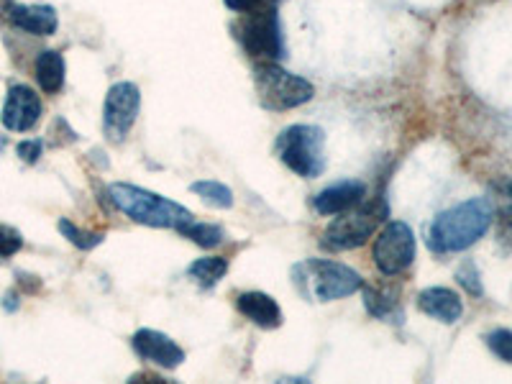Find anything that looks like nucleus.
Instances as JSON below:
<instances>
[{"label": "nucleus", "instance_id": "4be33fe9", "mask_svg": "<svg viewBox=\"0 0 512 384\" xmlns=\"http://www.w3.org/2000/svg\"><path fill=\"white\" fill-rule=\"evenodd\" d=\"M487 344H489V349H492L497 356H500V359L512 361V333L510 331L489 333Z\"/></svg>", "mask_w": 512, "mask_h": 384}, {"label": "nucleus", "instance_id": "cd10ccee", "mask_svg": "<svg viewBox=\"0 0 512 384\" xmlns=\"http://www.w3.org/2000/svg\"><path fill=\"white\" fill-rule=\"evenodd\" d=\"M280 0H251V8H274Z\"/></svg>", "mask_w": 512, "mask_h": 384}, {"label": "nucleus", "instance_id": "f257e3e1", "mask_svg": "<svg viewBox=\"0 0 512 384\" xmlns=\"http://www.w3.org/2000/svg\"><path fill=\"white\" fill-rule=\"evenodd\" d=\"M492 226V205L484 198L466 200L451 210H443L428 231V246L438 254L464 251L482 239Z\"/></svg>", "mask_w": 512, "mask_h": 384}, {"label": "nucleus", "instance_id": "4468645a", "mask_svg": "<svg viewBox=\"0 0 512 384\" xmlns=\"http://www.w3.org/2000/svg\"><path fill=\"white\" fill-rule=\"evenodd\" d=\"M364 192L367 190H364L361 182H338V185H331L323 192H318L313 205L323 216H333V213H344V210L359 205L364 200Z\"/></svg>", "mask_w": 512, "mask_h": 384}, {"label": "nucleus", "instance_id": "a211bd4d", "mask_svg": "<svg viewBox=\"0 0 512 384\" xmlns=\"http://www.w3.org/2000/svg\"><path fill=\"white\" fill-rule=\"evenodd\" d=\"M190 190L195 192L205 205H210V208H231L233 205V192L228 190L223 182L200 180V182H192Z\"/></svg>", "mask_w": 512, "mask_h": 384}, {"label": "nucleus", "instance_id": "7ed1b4c3", "mask_svg": "<svg viewBox=\"0 0 512 384\" xmlns=\"http://www.w3.org/2000/svg\"><path fill=\"white\" fill-rule=\"evenodd\" d=\"M256 98L269 111H290L313 100L315 90L308 80L282 70L280 64L262 62L254 72Z\"/></svg>", "mask_w": 512, "mask_h": 384}, {"label": "nucleus", "instance_id": "f3484780", "mask_svg": "<svg viewBox=\"0 0 512 384\" xmlns=\"http://www.w3.org/2000/svg\"><path fill=\"white\" fill-rule=\"evenodd\" d=\"M187 272H190V277H195L203 287H213L216 282H221L223 274L228 272V262L221 259V256H203L198 262H192Z\"/></svg>", "mask_w": 512, "mask_h": 384}, {"label": "nucleus", "instance_id": "f8f14e48", "mask_svg": "<svg viewBox=\"0 0 512 384\" xmlns=\"http://www.w3.org/2000/svg\"><path fill=\"white\" fill-rule=\"evenodd\" d=\"M3 11H6V18L13 26L36 36H52L59 26L57 11L52 6H21V3L6 0Z\"/></svg>", "mask_w": 512, "mask_h": 384}, {"label": "nucleus", "instance_id": "c85d7f7f", "mask_svg": "<svg viewBox=\"0 0 512 384\" xmlns=\"http://www.w3.org/2000/svg\"><path fill=\"white\" fill-rule=\"evenodd\" d=\"M507 190H510V195H512V182H510V187H507Z\"/></svg>", "mask_w": 512, "mask_h": 384}, {"label": "nucleus", "instance_id": "6e6552de", "mask_svg": "<svg viewBox=\"0 0 512 384\" xmlns=\"http://www.w3.org/2000/svg\"><path fill=\"white\" fill-rule=\"evenodd\" d=\"M415 259V236L408 223H390L374 241V264L382 274L392 277L413 264Z\"/></svg>", "mask_w": 512, "mask_h": 384}, {"label": "nucleus", "instance_id": "39448f33", "mask_svg": "<svg viewBox=\"0 0 512 384\" xmlns=\"http://www.w3.org/2000/svg\"><path fill=\"white\" fill-rule=\"evenodd\" d=\"M323 144H326V134L318 126L297 123L277 136V154L295 175L313 180L326 167Z\"/></svg>", "mask_w": 512, "mask_h": 384}, {"label": "nucleus", "instance_id": "412c9836", "mask_svg": "<svg viewBox=\"0 0 512 384\" xmlns=\"http://www.w3.org/2000/svg\"><path fill=\"white\" fill-rule=\"evenodd\" d=\"M59 231H62L64 236H67V239H70L72 244L82 251L95 249V246L103 241V236H100V233H85L82 228H77L75 223H70V221H59Z\"/></svg>", "mask_w": 512, "mask_h": 384}, {"label": "nucleus", "instance_id": "1a4fd4ad", "mask_svg": "<svg viewBox=\"0 0 512 384\" xmlns=\"http://www.w3.org/2000/svg\"><path fill=\"white\" fill-rule=\"evenodd\" d=\"M141 93L134 82H118L108 90L103 111V131L111 141H123L139 116Z\"/></svg>", "mask_w": 512, "mask_h": 384}, {"label": "nucleus", "instance_id": "a878e982", "mask_svg": "<svg viewBox=\"0 0 512 384\" xmlns=\"http://www.w3.org/2000/svg\"><path fill=\"white\" fill-rule=\"evenodd\" d=\"M18 157L26 164H34L41 157V141H21L18 144Z\"/></svg>", "mask_w": 512, "mask_h": 384}, {"label": "nucleus", "instance_id": "b1692460", "mask_svg": "<svg viewBox=\"0 0 512 384\" xmlns=\"http://www.w3.org/2000/svg\"><path fill=\"white\" fill-rule=\"evenodd\" d=\"M21 246H24L21 233L13 231V228L0 226V256H13Z\"/></svg>", "mask_w": 512, "mask_h": 384}, {"label": "nucleus", "instance_id": "2eb2a0df", "mask_svg": "<svg viewBox=\"0 0 512 384\" xmlns=\"http://www.w3.org/2000/svg\"><path fill=\"white\" fill-rule=\"evenodd\" d=\"M236 308L259 328L282 326L280 305L274 303V297H269L267 292H244V295H239V300H236Z\"/></svg>", "mask_w": 512, "mask_h": 384}, {"label": "nucleus", "instance_id": "20e7f679", "mask_svg": "<svg viewBox=\"0 0 512 384\" xmlns=\"http://www.w3.org/2000/svg\"><path fill=\"white\" fill-rule=\"evenodd\" d=\"M297 272H300V280H295L297 287L320 303L354 295L364 285V280L354 269L346 264L326 262V259H308L303 267H297Z\"/></svg>", "mask_w": 512, "mask_h": 384}, {"label": "nucleus", "instance_id": "dca6fc26", "mask_svg": "<svg viewBox=\"0 0 512 384\" xmlns=\"http://www.w3.org/2000/svg\"><path fill=\"white\" fill-rule=\"evenodd\" d=\"M36 80L49 95L59 93L64 85V57L59 52H41L36 59Z\"/></svg>", "mask_w": 512, "mask_h": 384}, {"label": "nucleus", "instance_id": "aec40b11", "mask_svg": "<svg viewBox=\"0 0 512 384\" xmlns=\"http://www.w3.org/2000/svg\"><path fill=\"white\" fill-rule=\"evenodd\" d=\"M364 303H367V310L372 315H377V318H387V315L395 310L397 300H395V292L390 290H374V287H367L364 290Z\"/></svg>", "mask_w": 512, "mask_h": 384}, {"label": "nucleus", "instance_id": "f03ea898", "mask_svg": "<svg viewBox=\"0 0 512 384\" xmlns=\"http://www.w3.org/2000/svg\"><path fill=\"white\" fill-rule=\"evenodd\" d=\"M111 203L116 205L121 213H126L131 221L144 223L152 228H180L192 221V213L182 208L175 200H167L162 195L144 190V187L126 185V182H116L108 187Z\"/></svg>", "mask_w": 512, "mask_h": 384}, {"label": "nucleus", "instance_id": "bb28decb", "mask_svg": "<svg viewBox=\"0 0 512 384\" xmlns=\"http://www.w3.org/2000/svg\"><path fill=\"white\" fill-rule=\"evenodd\" d=\"M226 6L236 13H246L251 8V0H226Z\"/></svg>", "mask_w": 512, "mask_h": 384}, {"label": "nucleus", "instance_id": "5701e85b", "mask_svg": "<svg viewBox=\"0 0 512 384\" xmlns=\"http://www.w3.org/2000/svg\"><path fill=\"white\" fill-rule=\"evenodd\" d=\"M497 239L507 251H512V205H505L497 213Z\"/></svg>", "mask_w": 512, "mask_h": 384}, {"label": "nucleus", "instance_id": "ddd939ff", "mask_svg": "<svg viewBox=\"0 0 512 384\" xmlns=\"http://www.w3.org/2000/svg\"><path fill=\"white\" fill-rule=\"evenodd\" d=\"M418 308L425 315L441 320V323H456L464 313L461 297L448 287H428L418 295Z\"/></svg>", "mask_w": 512, "mask_h": 384}, {"label": "nucleus", "instance_id": "393cba45", "mask_svg": "<svg viewBox=\"0 0 512 384\" xmlns=\"http://www.w3.org/2000/svg\"><path fill=\"white\" fill-rule=\"evenodd\" d=\"M459 282L474 295H482V287H479V274L474 269V264H466V267L459 269Z\"/></svg>", "mask_w": 512, "mask_h": 384}, {"label": "nucleus", "instance_id": "9d476101", "mask_svg": "<svg viewBox=\"0 0 512 384\" xmlns=\"http://www.w3.org/2000/svg\"><path fill=\"white\" fill-rule=\"evenodd\" d=\"M41 116V100L39 95L34 93L26 85H13L6 95V105H3V126L8 131H18V134H24V131H31V128L39 123Z\"/></svg>", "mask_w": 512, "mask_h": 384}, {"label": "nucleus", "instance_id": "423d86ee", "mask_svg": "<svg viewBox=\"0 0 512 384\" xmlns=\"http://www.w3.org/2000/svg\"><path fill=\"white\" fill-rule=\"evenodd\" d=\"M341 218L331 223L323 233V246L331 251H349L356 246L367 244V239L382 226L387 216V205L384 200H372V203L354 205V208L338 213Z\"/></svg>", "mask_w": 512, "mask_h": 384}, {"label": "nucleus", "instance_id": "9b49d317", "mask_svg": "<svg viewBox=\"0 0 512 384\" xmlns=\"http://www.w3.org/2000/svg\"><path fill=\"white\" fill-rule=\"evenodd\" d=\"M134 349L141 359L154 361L157 367L164 369H175L185 361V351L172 338L159 331H152V328H141L139 333H134Z\"/></svg>", "mask_w": 512, "mask_h": 384}, {"label": "nucleus", "instance_id": "6ab92c4d", "mask_svg": "<svg viewBox=\"0 0 512 384\" xmlns=\"http://www.w3.org/2000/svg\"><path fill=\"white\" fill-rule=\"evenodd\" d=\"M177 231L182 233V236H187L190 241H195L198 246H205V249H210V246H218L223 241V228L218 226H210V223H185V226H180Z\"/></svg>", "mask_w": 512, "mask_h": 384}, {"label": "nucleus", "instance_id": "0eeeda50", "mask_svg": "<svg viewBox=\"0 0 512 384\" xmlns=\"http://www.w3.org/2000/svg\"><path fill=\"white\" fill-rule=\"evenodd\" d=\"M241 47L256 59H280L285 54V41H282L280 18L274 8H249L246 21L239 26Z\"/></svg>", "mask_w": 512, "mask_h": 384}]
</instances>
